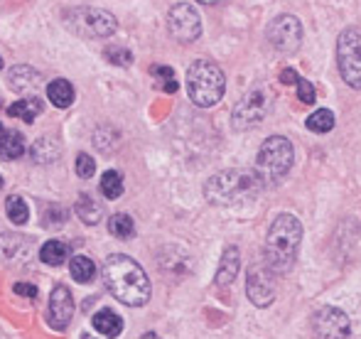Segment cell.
<instances>
[{
	"instance_id": "obj_35",
	"label": "cell",
	"mask_w": 361,
	"mask_h": 339,
	"mask_svg": "<svg viewBox=\"0 0 361 339\" xmlns=\"http://www.w3.org/2000/svg\"><path fill=\"white\" fill-rule=\"evenodd\" d=\"M140 339H157V335H155V332H147V335H143Z\"/></svg>"
},
{
	"instance_id": "obj_28",
	"label": "cell",
	"mask_w": 361,
	"mask_h": 339,
	"mask_svg": "<svg viewBox=\"0 0 361 339\" xmlns=\"http://www.w3.org/2000/svg\"><path fill=\"white\" fill-rule=\"evenodd\" d=\"M152 77L160 82L162 91H167V94H175L177 91V79H175V72H172L170 67H160V64H155V67H152Z\"/></svg>"
},
{
	"instance_id": "obj_30",
	"label": "cell",
	"mask_w": 361,
	"mask_h": 339,
	"mask_svg": "<svg viewBox=\"0 0 361 339\" xmlns=\"http://www.w3.org/2000/svg\"><path fill=\"white\" fill-rule=\"evenodd\" d=\"M94 172H96V163H94L91 155H86V153L76 155V175L84 177V180H89V177H94Z\"/></svg>"
},
{
	"instance_id": "obj_33",
	"label": "cell",
	"mask_w": 361,
	"mask_h": 339,
	"mask_svg": "<svg viewBox=\"0 0 361 339\" xmlns=\"http://www.w3.org/2000/svg\"><path fill=\"white\" fill-rule=\"evenodd\" d=\"M281 84H295V86H298L300 84L298 72H293V69H283V72H281Z\"/></svg>"
},
{
	"instance_id": "obj_5",
	"label": "cell",
	"mask_w": 361,
	"mask_h": 339,
	"mask_svg": "<svg viewBox=\"0 0 361 339\" xmlns=\"http://www.w3.org/2000/svg\"><path fill=\"white\" fill-rule=\"evenodd\" d=\"M295 150L286 135H271L256 155V177L261 185H273L293 168Z\"/></svg>"
},
{
	"instance_id": "obj_8",
	"label": "cell",
	"mask_w": 361,
	"mask_h": 339,
	"mask_svg": "<svg viewBox=\"0 0 361 339\" xmlns=\"http://www.w3.org/2000/svg\"><path fill=\"white\" fill-rule=\"evenodd\" d=\"M349 317L344 310L332 305H322L310 317V330L314 339H347L349 337Z\"/></svg>"
},
{
	"instance_id": "obj_3",
	"label": "cell",
	"mask_w": 361,
	"mask_h": 339,
	"mask_svg": "<svg viewBox=\"0 0 361 339\" xmlns=\"http://www.w3.org/2000/svg\"><path fill=\"white\" fill-rule=\"evenodd\" d=\"M226 91V77H224L221 67L214 64L212 59H197L187 69V94H190L192 104L200 109H212L224 99Z\"/></svg>"
},
{
	"instance_id": "obj_23",
	"label": "cell",
	"mask_w": 361,
	"mask_h": 339,
	"mask_svg": "<svg viewBox=\"0 0 361 339\" xmlns=\"http://www.w3.org/2000/svg\"><path fill=\"white\" fill-rule=\"evenodd\" d=\"M109 231L116 239H130L135 234V221L128 214H114L109 219Z\"/></svg>"
},
{
	"instance_id": "obj_17",
	"label": "cell",
	"mask_w": 361,
	"mask_h": 339,
	"mask_svg": "<svg viewBox=\"0 0 361 339\" xmlns=\"http://www.w3.org/2000/svg\"><path fill=\"white\" fill-rule=\"evenodd\" d=\"M94 327L99 335L109 337V339H116L123 332V320H121V315H116L114 310H109V307H104V310H99L94 315Z\"/></svg>"
},
{
	"instance_id": "obj_36",
	"label": "cell",
	"mask_w": 361,
	"mask_h": 339,
	"mask_svg": "<svg viewBox=\"0 0 361 339\" xmlns=\"http://www.w3.org/2000/svg\"><path fill=\"white\" fill-rule=\"evenodd\" d=\"M0 190H3V177H0Z\"/></svg>"
},
{
	"instance_id": "obj_26",
	"label": "cell",
	"mask_w": 361,
	"mask_h": 339,
	"mask_svg": "<svg viewBox=\"0 0 361 339\" xmlns=\"http://www.w3.org/2000/svg\"><path fill=\"white\" fill-rule=\"evenodd\" d=\"M307 128L312 130V133H329V130L334 128V113L329 109L314 111L307 118Z\"/></svg>"
},
{
	"instance_id": "obj_14",
	"label": "cell",
	"mask_w": 361,
	"mask_h": 339,
	"mask_svg": "<svg viewBox=\"0 0 361 339\" xmlns=\"http://www.w3.org/2000/svg\"><path fill=\"white\" fill-rule=\"evenodd\" d=\"M238 268H241V254H238L236 246H228L221 256V266H219V273H216V285H221V288L231 285L238 276Z\"/></svg>"
},
{
	"instance_id": "obj_34",
	"label": "cell",
	"mask_w": 361,
	"mask_h": 339,
	"mask_svg": "<svg viewBox=\"0 0 361 339\" xmlns=\"http://www.w3.org/2000/svg\"><path fill=\"white\" fill-rule=\"evenodd\" d=\"M197 3H204V5H219V3H224V0H197Z\"/></svg>"
},
{
	"instance_id": "obj_15",
	"label": "cell",
	"mask_w": 361,
	"mask_h": 339,
	"mask_svg": "<svg viewBox=\"0 0 361 339\" xmlns=\"http://www.w3.org/2000/svg\"><path fill=\"white\" fill-rule=\"evenodd\" d=\"M39 82H42L39 72H35V69L27 67V64H18V67H13L8 74V84L13 86L15 91H20V94H25V91H35Z\"/></svg>"
},
{
	"instance_id": "obj_11",
	"label": "cell",
	"mask_w": 361,
	"mask_h": 339,
	"mask_svg": "<svg viewBox=\"0 0 361 339\" xmlns=\"http://www.w3.org/2000/svg\"><path fill=\"white\" fill-rule=\"evenodd\" d=\"M268 42L281 54L298 52L300 42H302V25H300V20L295 15H278L268 25Z\"/></svg>"
},
{
	"instance_id": "obj_9",
	"label": "cell",
	"mask_w": 361,
	"mask_h": 339,
	"mask_svg": "<svg viewBox=\"0 0 361 339\" xmlns=\"http://www.w3.org/2000/svg\"><path fill=\"white\" fill-rule=\"evenodd\" d=\"M167 30H170V35L177 42H182V44L195 42L202 35V18L195 5H190V3L172 5L170 13H167Z\"/></svg>"
},
{
	"instance_id": "obj_21",
	"label": "cell",
	"mask_w": 361,
	"mask_h": 339,
	"mask_svg": "<svg viewBox=\"0 0 361 339\" xmlns=\"http://www.w3.org/2000/svg\"><path fill=\"white\" fill-rule=\"evenodd\" d=\"M39 258H42L47 266H62L64 261L69 258V244H64V241H47V244L39 249Z\"/></svg>"
},
{
	"instance_id": "obj_4",
	"label": "cell",
	"mask_w": 361,
	"mask_h": 339,
	"mask_svg": "<svg viewBox=\"0 0 361 339\" xmlns=\"http://www.w3.org/2000/svg\"><path fill=\"white\" fill-rule=\"evenodd\" d=\"M258 187H261V180L256 177V172L224 170L207 180L204 197L207 202H212L216 207H231L238 204L241 199H246L248 195H253Z\"/></svg>"
},
{
	"instance_id": "obj_37",
	"label": "cell",
	"mask_w": 361,
	"mask_h": 339,
	"mask_svg": "<svg viewBox=\"0 0 361 339\" xmlns=\"http://www.w3.org/2000/svg\"><path fill=\"white\" fill-rule=\"evenodd\" d=\"M0 69H3V57H0Z\"/></svg>"
},
{
	"instance_id": "obj_22",
	"label": "cell",
	"mask_w": 361,
	"mask_h": 339,
	"mask_svg": "<svg viewBox=\"0 0 361 339\" xmlns=\"http://www.w3.org/2000/svg\"><path fill=\"white\" fill-rule=\"evenodd\" d=\"M30 155H32L35 163H39V165H49V163H54V160L59 158V148H57V143H54V140H49V138H39L37 143L32 145V150H30Z\"/></svg>"
},
{
	"instance_id": "obj_16",
	"label": "cell",
	"mask_w": 361,
	"mask_h": 339,
	"mask_svg": "<svg viewBox=\"0 0 361 339\" xmlns=\"http://www.w3.org/2000/svg\"><path fill=\"white\" fill-rule=\"evenodd\" d=\"M0 155L5 160H18L25 155V138L18 130H10L0 123Z\"/></svg>"
},
{
	"instance_id": "obj_18",
	"label": "cell",
	"mask_w": 361,
	"mask_h": 339,
	"mask_svg": "<svg viewBox=\"0 0 361 339\" xmlns=\"http://www.w3.org/2000/svg\"><path fill=\"white\" fill-rule=\"evenodd\" d=\"M44 104L39 99H23V101H15L13 106H8V116L10 118H20L25 123H32L39 113H42Z\"/></svg>"
},
{
	"instance_id": "obj_12",
	"label": "cell",
	"mask_w": 361,
	"mask_h": 339,
	"mask_svg": "<svg viewBox=\"0 0 361 339\" xmlns=\"http://www.w3.org/2000/svg\"><path fill=\"white\" fill-rule=\"evenodd\" d=\"M268 113V96L266 91L256 89V91H248L231 111V123L236 130H248L253 125H258Z\"/></svg>"
},
{
	"instance_id": "obj_13",
	"label": "cell",
	"mask_w": 361,
	"mask_h": 339,
	"mask_svg": "<svg viewBox=\"0 0 361 339\" xmlns=\"http://www.w3.org/2000/svg\"><path fill=\"white\" fill-rule=\"evenodd\" d=\"M72 315H74L72 292H69V288L57 285L52 290V295H49V325L54 330H67Z\"/></svg>"
},
{
	"instance_id": "obj_10",
	"label": "cell",
	"mask_w": 361,
	"mask_h": 339,
	"mask_svg": "<svg viewBox=\"0 0 361 339\" xmlns=\"http://www.w3.org/2000/svg\"><path fill=\"white\" fill-rule=\"evenodd\" d=\"M276 273L263 263H253L246 273V295L256 307H268L276 300Z\"/></svg>"
},
{
	"instance_id": "obj_25",
	"label": "cell",
	"mask_w": 361,
	"mask_h": 339,
	"mask_svg": "<svg viewBox=\"0 0 361 339\" xmlns=\"http://www.w3.org/2000/svg\"><path fill=\"white\" fill-rule=\"evenodd\" d=\"M101 195L106 199H118L123 195V177H121V172L116 170L104 172V177H101Z\"/></svg>"
},
{
	"instance_id": "obj_29",
	"label": "cell",
	"mask_w": 361,
	"mask_h": 339,
	"mask_svg": "<svg viewBox=\"0 0 361 339\" xmlns=\"http://www.w3.org/2000/svg\"><path fill=\"white\" fill-rule=\"evenodd\" d=\"M104 57L109 59L111 64H116V67H128V64L133 62V54L126 47H109L104 52Z\"/></svg>"
},
{
	"instance_id": "obj_32",
	"label": "cell",
	"mask_w": 361,
	"mask_h": 339,
	"mask_svg": "<svg viewBox=\"0 0 361 339\" xmlns=\"http://www.w3.org/2000/svg\"><path fill=\"white\" fill-rule=\"evenodd\" d=\"M13 290L18 292V295H25V297H35V295H37V288L30 285V283H18Z\"/></svg>"
},
{
	"instance_id": "obj_20",
	"label": "cell",
	"mask_w": 361,
	"mask_h": 339,
	"mask_svg": "<svg viewBox=\"0 0 361 339\" xmlns=\"http://www.w3.org/2000/svg\"><path fill=\"white\" fill-rule=\"evenodd\" d=\"M47 96L57 109H69L74 104V86L67 79H54L47 84Z\"/></svg>"
},
{
	"instance_id": "obj_7",
	"label": "cell",
	"mask_w": 361,
	"mask_h": 339,
	"mask_svg": "<svg viewBox=\"0 0 361 339\" xmlns=\"http://www.w3.org/2000/svg\"><path fill=\"white\" fill-rule=\"evenodd\" d=\"M337 67L344 84L352 89H361V27L342 30L337 39Z\"/></svg>"
},
{
	"instance_id": "obj_2",
	"label": "cell",
	"mask_w": 361,
	"mask_h": 339,
	"mask_svg": "<svg viewBox=\"0 0 361 339\" xmlns=\"http://www.w3.org/2000/svg\"><path fill=\"white\" fill-rule=\"evenodd\" d=\"M300 241H302V224L293 214H278L266 236V266L276 276L290 273L298 261Z\"/></svg>"
},
{
	"instance_id": "obj_24",
	"label": "cell",
	"mask_w": 361,
	"mask_h": 339,
	"mask_svg": "<svg viewBox=\"0 0 361 339\" xmlns=\"http://www.w3.org/2000/svg\"><path fill=\"white\" fill-rule=\"evenodd\" d=\"M69 271H72V278L76 283H91V281H94L96 266H94V261H91L89 256H74Z\"/></svg>"
},
{
	"instance_id": "obj_31",
	"label": "cell",
	"mask_w": 361,
	"mask_h": 339,
	"mask_svg": "<svg viewBox=\"0 0 361 339\" xmlns=\"http://www.w3.org/2000/svg\"><path fill=\"white\" fill-rule=\"evenodd\" d=\"M298 99L300 104H314V99H317V94H314V86L307 82V79H300L298 84Z\"/></svg>"
},
{
	"instance_id": "obj_19",
	"label": "cell",
	"mask_w": 361,
	"mask_h": 339,
	"mask_svg": "<svg viewBox=\"0 0 361 339\" xmlns=\"http://www.w3.org/2000/svg\"><path fill=\"white\" fill-rule=\"evenodd\" d=\"M74 209H76V216H79V219L84 221V224H89V226L99 224L101 216H104V207H101L91 195H79Z\"/></svg>"
},
{
	"instance_id": "obj_6",
	"label": "cell",
	"mask_w": 361,
	"mask_h": 339,
	"mask_svg": "<svg viewBox=\"0 0 361 339\" xmlns=\"http://www.w3.org/2000/svg\"><path fill=\"white\" fill-rule=\"evenodd\" d=\"M64 25L72 32L81 35V37L101 39V37H111L116 32L118 20L109 10H101V8H72L64 13Z\"/></svg>"
},
{
	"instance_id": "obj_1",
	"label": "cell",
	"mask_w": 361,
	"mask_h": 339,
	"mask_svg": "<svg viewBox=\"0 0 361 339\" xmlns=\"http://www.w3.org/2000/svg\"><path fill=\"white\" fill-rule=\"evenodd\" d=\"M104 283L116 300L123 305L140 307L150 300V281L145 271L130 256L114 254L104 263Z\"/></svg>"
},
{
	"instance_id": "obj_38",
	"label": "cell",
	"mask_w": 361,
	"mask_h": 339,
	"mask_svg": "<svg viewBox=\"0 0 361 339\" xmlns=\"http://www.w3.org/2000/svg\"><path fill=\"white\" fill-rule=\"evenodd\" d=\"M84 339H94V337H84Z\"/></svg>"
},
{
	"instance_id": "obj_27",
	"label": "cell",
	"mask_w": 361,
	"mask_h": 339,
	"mask_svg": "<svg viewBox=\"0 0 361 339\" xmlns=\"http://www.w3.org/2000/svg\"><path fill=\"white\" fill-rule=\"evenodd\" d=\"M5 211H8V219L18 226L30 219V209H27V204H25L23 197H8V202H5Z\"/></svg>"
}]
</instances>
